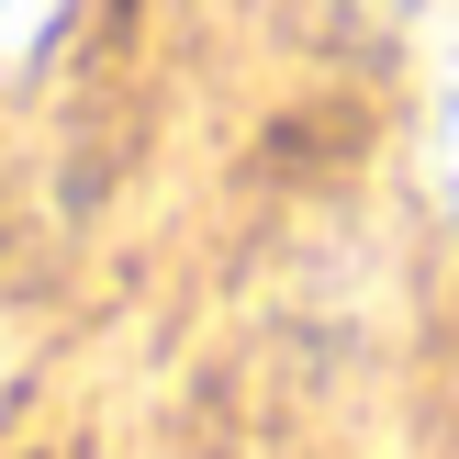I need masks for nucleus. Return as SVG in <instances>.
Here are the masks:
<instances>
[{
  "label": "nucleus",
  "instance_id": "f257e3e1",
  "mask_svg": "<svg viewBox=\"0 0 459 459\" xmlns=\"http://www.w3.org/2000/svg\"><path fill=\"white\" fill-rule=\"evenodd\" d=\"M426 169H437V191L459 202V22L426 45Z\"/></svg>",
  "mask_w": 459,
  "mask_h": 459
},
{
  "label": "nucleus",
  "instance_id": "f03ea898",
  "mask_svg": "<svg viewBox=\"0 0 459 459\" xmlns=\"http://www.w3.org/2000/svg\"><path fill=\"white\" fill-rule=\"evenodd\" d=\"M45 22H56V0H0V67H12L22 45L45 34Z\"/></svg>",
  "mask_w": 459,
  "mask_h": 459
}]
</instances>
